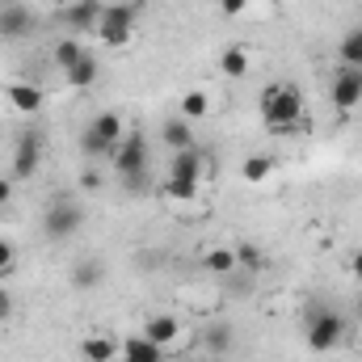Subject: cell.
Returning <instances> with one entry per match:
<instances>
[{
	"instance_id": "1",
	"label": "cell",
	"mask_w": 362,
	"mask_h": 362,
	"mask_svg": "<svg viewBox=\"0 0 362 362\" xmlns=\"http://www.w3.org/2000/svg\"><path fill=\"white\" fill-rule=\"evenodd\" d=\"M262 118H266V127H270L274 135H286L291 127H299V118H303L299 89H291V85H266V93H262Z\"/></svg>"
},
{
	"instance_id": "2",
	"label": "cell",
	"mask_w": 362,
	"mask_h": 362,
	"mask_svg": "<svg viewBox=\"0 0 362 362\" xmlns=\"http://www.w3.org/2000/svg\"><path fill=\"white\" fill-rule=\"evenodd\" d=\"M202 185V156L198 148H185V152H173V169H169V185L165 194L177 198V202H189Z\"/></svg>"
},
{
	"instance_id": "3",
	"label": "cell",
	"mask_w": 362,
	"mask_h": 362,
	"mask_svg": "<svg viewBox=\"0 0 362 362\" xmlns=\"http://www.w3.org/2000/svg\"><path fill=\"white\" fill-rule=\"evenodd\" d=\"M81 228H85V211H81V202H72V198H55V202L42 211V236H47V240H72Z\"/></svg>"
},
{
	"instance_id": "4",
	"label": "cell",
	"mask_w": 362,
	"mask_h": 362,
	"mask_svg": "<svg viewBox=\"0 0 362 362\" xmlns=\"http://www.w3.org/2000/svg\"><path fill=\"white\" fill-rule=\"evenodd\" d=\"M114 173L127 181V185H139V177L148 173V139L139 131H127V139L114 148Z\"/></svg>"
},
{
	"instance_id": "5",
	"label": "cell",
	"mask_w": 362,
	"mask_h": 362,
	"mask_svg": "<svg viewBox=\"0 0 362 362\" xmlns=\"http://www.w3.org/2000/svg\"><path fill=\"white\" fill-rule=\"evenodd\" d=\"M346 316L341 312H316L312 320H308V350H316V354H329V350H337V341L346 337Z\"/></svg>"
},
{
	"instance_id": "6",
	"label": "cell",
	"mask_w": 362,
	"mask_h": 362,
	"mask_svg": "<svg viewBox=\"0 0 362 362\" xmlns=\"http://www.w3.org/2000/svg\"><path fill=\"white\" fill-rule=\"evenodd\" d=\"M42 144H47L42 131H25V135L17 139V148H13V173H8V177L13 181H30L34 177V173L42 169V152H47Z\"/></svg>"
},
{
	"instance_id": "7",
	"label": "cell",
	"mask_w": 362,
	"mask_h": 362,
	"mask_svg": "<svg viewBox=\"0 0 362 362\" xmlns=\"http://www.w3.org/2000/svg\"><path fill=\"white\" fill-rule=\"evenodd\" d=\"M97 34H101L110 47H127L131 34H135V4H105Z\"/></svg>"
},
{
	"instance_id": "8",
	"label": "cell",
	"mask_w": 362,
	"mask_h": 362,
	"mask_svg": "<svg viewBox=\"0 0 362 362\" xmlns=\"http://www.w3.org/2000/svg\"><path fill=\"white\" fill-rule=\"evenodd\" d=\"M329 101H333L337 114H354L362 105V68H341V72L333 76Z\"/></svg>"
},
{
	"instance_id": "9",
	"label": "cell",
	"mask_w": 362,
	"mask_h": 362,
	"mask_svg": "<svg viewBox=\"0 0 362 362\" xmlns=\"http://www.w3.org/2000/svg\"><path fill=\"white\" fill-rule=\"evenodd\" d=\"M34 13L25 4H0V42H21L34 34Z\"/></svg>"
},
{
	"instance_id": "10",
	"label": "cell",
	"mask_w": 362,
	"mask_h": 362,
	"mask_svg": "<svg viewBox=\"0 0 362 362\" xmlns=\"http://www.w3.org/2000/svg\"><path fill=\"white\" fill-rule=\"evenodd\" d=\"M144 337H148L152 346H160V350L177 346V337H181V316H173V312H152V316L144 320Z\"/></svg>"
},
{
	"instance_id": "11",
	"label": "cell",
	"mask_w": 362,
	"mask_h": 362,
	"mask_svg": "<svg viewBox=\"0 0 362 362\" xmlns=\"http://www.w3.org/2000/svg\"><path fill=\"white\" fill-rule=\"evenodd\" d=\"M4 97H8V105L17 110V114H38L42 110V89L38 85H30V81H8V89H4Z\"/></svg>"
},
{
	"instance_id": "12",
	"label": "cell",
	"mask_w": 362,
	"mask_h": 362,
	"mask_svg": "<svg viewBox=\"0 0 362 362\" xmlns=\"http://www.w3.org/2000/svg\"><path fill=\"white\" fill-rule=\"evenodd\" d=\"M101 13H105V4L101 0H76V4H68V25L76 30V34H89V30H97L101 25Z\"/></svg>"
},
{
	"instance_id": "13",
	"label": "cell",
	"mask_w": 362,
	"mask_h": 362,
	"mask_svg": "<svg viewBox=\"0 0 362 362\" xmlns=\"http://www.w3.org/2000/svg\"><path fill=\"white\" fill-rule=\"evenodd\" d=\"M160 139H165V148H173V152H185V148H194V122L189 118H165V127H160Z\"/></svg>"
},
{
	"instance_id": "14",
	"label": "cell",
	"mask_w": 362,
	"mask_h": 362,
	"mask_svg": "<svg viewBox=\"0 0 362 362\" xmlns=\"http://www.w3.org/2000/svg\"><path fill=\"white\" fill-rule=\"evenodd\" d=\"M118 358H122V362H165V350H160V346H152V341L139 333V337L118 341Z\"/></svg>"
},
{
	"instance_id": "15",
	"label": "cell",
	"mask_w": 362,
	"mask_h": 362,
	"mask_svg": "<svg viewBox=\"0 0 362 362\" xmlns=\"http://www.w3.org/2000/svg\"><path fill=\"white\" fill-rule=\"evenodd\" d=\"M249 68H253L249 47H240V42L223 47V55H219V72H223L228 81H245V76H249Z\"/></svg>"
},
{
	"instance_id": "16",
	"label": "cell",
	"mask_w": 362,
	"mask_h": 362,
	"mask_svg": "<svg viewBox=\"0 0 362 362\" xmlns=\"http://www.w3.org/2000/svg\"><path fill=\"white\" fill-rule=\"evenodd\" d=\"M89 127L97 131V135H101V139H105V144H110V156H114V148H118V144L127 139V127H122V114H114V110H105V114H97V118H93Z\"/></svg>"
},
{
	"instance_id": "17",
	"label": "cell",
	"mask_w": 362,
	"mask_h": 362,
	"mask_svg": "<svg viewBox=\"0 0 362 362\" xmlns=\"http://www.w3.org/2000/svg\"><path fill=\"white\" fill-rule=\"evenodd\" d=\"M81 358L85 362H114L118 358V341L114 337H101V333H89V337H81Z\"/></svg>"
},
{
	"instance_id": "18",
	"label": "cell",
	"mask_w": 362,
	"mask_h": 362,
	"mask_svg": "<svg viewBox=\"0 0 362 362\" xmlns=\"http://www.w3.org/2000/svg\"><path fill=\"white\" fill-rule=\"evenodd\" d=\"M101 278H105V266L93 262V257H85V262H76V270H72V286H76V291H97Z\"/></svg>"
},
{
	"instance_id": "19",
	"label": "cell",
	"mask_w": 362,
	"mask_h": 362,
	"mask_svg": "<svg viewBox=\"0 0 362 362\" xmlns=\"http://www.w3.org/2000/svg\"><path fill=\"white\" fill-rule=\"evenodd\" d=\"M85 55H89V51H85V47L76 42V38H59V42H55V51H51V59H55V64H59L64 72H72V68H76V64H81Z\"/></svg>"
},
{
	"instance_id": "20",
	"label": "cell",
	"mask_w": 362,
	"mask_h": 362,
	"mask_svg": "<svg viewBox=\"0 0 362 362\" xmlns=\"http://www.w3.org/2000/svg\"><path fill=\"white\" fill-rule=\"evenodd\" d=\"M177 114H181V118H189V122H198V118H206V114H211V97H206L202 89H189L185 97H181Z\"/></svg>"
},
{
	"instance_id": "21",
	"label": "cell",
	"mask_w": 362,
	"mask_h": 362,
	"mask_svg": "<svg viewBox=\"0 0 362 362\" xmlns=\"http://www.w3.org/2000/svg\"><path fill=\"white\" fill-rule=\"evenodd\" d=\"M337 55H341V64H346V68H362V25H354V30L341 38Z\"/></svg>"
},
{
	"instance_id": "22",
	"label": "cell",
	"mask_w": 362,
	"mask_h": 362,
	"mask_svg": "<svg viewBox=\"0 0 362 362\" xmlns=\"http://www.w3.org/2000/svg\"><path fill=\"white\" fill-rule=\"evenodd\" d=\"M202 266H206L211 274H219V278H223V274L236 270V249H211V253L202 257Z\"/></svg>"
},
{
	"instance_id": "23",
	"label": "cell",
	"mask_w": 362,
	"mask_h": 362,
	"mask_svg": "<svg viewBox=\"0 0 362 362\" xmlns=\"http://www.w3.org/2000/svg\"><path fill=\"white\" fill-rule=\"evenodd\" d=\"M97 72H101V68H97V59H93V55H85V59H81L72 72H64V76H68V85H76V89H89L93 81H97Z\"/></svg>"
},
{
	"instance_id": "24",
	"label": "cell",
	"mask_w": 362,
	"mask_h": 362,
	"mask_svg": "<svg viewBox=\"0 0 362 362\" xmlns=\"http://www.w3.org/2000/svg\"><path fill=\"white\" fill-rule=\"evenodd\" d=\"M76 144H81V156H89V160H97V156H110V144H105L93 127H85V131H81V139H76Z\"/></svg>"
},
{
	"instance_id": "25",
	"label": "cell",
	"mask_w": 362,
	"mask_h": 362,
	"mask_svg": "<svg viewBox=\"0 0 362 362\" xmlns=\"http://www.w3.org/2000/svg\"><path fill=\"white\" fill-rule=\"evenodd\" d=\"M274 173V160L270 156H249L245 165H240V177L245 181H266Z\"/></svg>"
},
{
	"instance_id": "26",
	"label": "cell",
	"mask_w": 362,
	"mask_h": 362,
	"mask_svg": "<svg viewBox=\"0 0 362 362\" xmlns=\"http://www.w3.org/2000/svg\"><path fill=\"white\" fill-rule=\"evenodd\" d=\"M206 346H211L215 354H228V350H232V325H223V320L211 325V329H206Z\"/></svg>"
},
{
	"instance_id": "27",
	"label": "cell",
	"mask_w": 362,
	"mask_h": 362,
	"mask_svg": "<svg viewBox=\"0 0 362 362\" xmlns=\"http://www.w3.org/2000/svg\"><path fill=\"white\" fill-rule=\"evenodd\" d=\"M236 266L240 270H262V249L257 245H236Z\"/></svg>"
},
{
	"instance_id": "28",
	"label": "cell",
	"mask_w": 362,
	"mask_h": 362,
	"mask_svg": "<svg viewBox=\"0 0 362 362\" xmlns=\"http://www.w3.org/2000/svg\"><path fill=\"white\" fill-rule=\"evenodd\" d=\"M17 270V253H13V245L8 240H0V278L4 274H13Z\"/></svg>"
},
{
	"instance_id": "29",
	"label": "cell",
	"mask_w": 362,
	"mask_h": 362,
	"mask_svg": "<svg viewBox=\"0 0 362 362\" xmlns=\"http://www.w3.org/2000/svg\"><path fill=\"white\" fill-rule=\"evenodd\" d=\"M249 4H253V0H219V13H223V17H240Z\"/></svg>"
},
{
	"instance_id": "30",
	"label": "cell",
	"mask_w": 362,
	"mask_h": 362,
	"mask_svg": "<svg viewBox=\"0 0 362 362\" xmlns=\"http://www.w3.org/2000/svg\"><path fill=\"white\" fill-rule=\"evenodd\" d=\"M13 308H17V303H13V295H8V291L0 286V325H4L8 316H13Z\"/></svg>"
},
{
	"instance_id": "31",
	"label": "cell",
	"mask_w": 362,
	"mask_h": 362,
	"mask_svg": "<svg viewBox=\"0 0 362 362\" xmlns=\"http://www.w3.org/2000/svg\"><path fill=\"white\" fill-rule=\"evenodd\" d=\"M13 189H17V181L0 177V206H8V202H13Z\"/></svg>"
},
{
	"instance_id": "32",
	"label": "cell",
	"mask_w": 362,
	"mask_h": 362,
	"mask_svg": "<svg viewBox=\"0 0 362 362\" xmlns=\"http://www.w3.org/2000/svg\"><path fill=\"white\" fill-rule=\"evenodd\" d=\"M81 189H101V173H97V169H89V173H81Z\"/></svg>"
},
{
	"instance_id": "33",
	"label": "cell",
	"mask_w": 362,
	"mask_h": 362,
	"mask_svg": "<svg viewBox=\"0 0 362 362\" xmlns=\"http://www.w3.org/2000/svg\"><path fill=\"white\" fill-rule=\"evenodd\" d=\"M350 274L362 282V249H354V253H350Z\"/></svg>"
},
{
	"instance_id": "34",
	"label": "cell",
	"mask_w": 362,
	"mask_h": 362,
	"mask_svg": "<svg viewBox=\"0 0 362 362\" xmlns=\"http://www.w3.org/2000/svg\"><path fill=\"white\" fill-rule=\"evenodd\" d=\"M55 4H59V8H68V4H76V0H55Z\"/></svg>"
}]
</instances>
